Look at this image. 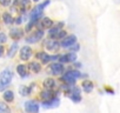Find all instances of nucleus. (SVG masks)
I'll return each mask as SVG.
<instances>
[{
	"mask_svg": "<svg viewBox=\"0 0 120 113\" xmlns=\"http://www.w3.org/2000/svg\"><path fill=\"white\" fill-rule=\"evenodd\" d=\"M67 58H68V63H74L77 60V54L74 52H71L67 54Z\"/></svg>",
	"mask_w": 120,
	"mask_h": 113,
	"instance_id": "nucleus-23",
	"label": "nucleus"
},
{
	"mask_svg": "<svg viewBox=\"0 0 120 113\" xmlns=\"http://www.w3.org/2000/svg\"><path fill=\"white\" fill-rule=\"evenodd\" d=\"M53 25H54V23L52 19H49L48 17H44V18H41V24L39 26H40V30H42V28H51Z\"/></svg>",
	"mask_w": 120,
	"mask_h": 113,
	"instance_id": "nucleus-10",
	"label": "nucleus"
},
{
	"mask_svg": "<svg viewBox=\"0 0 120 113\" xmlns=\"http://www.w3.org/2000/svg\"><path fill=\"white\" fill-rule=\"evenodd\" d=\"M82 90H84L86 93L92 92V90H93V83L90 81V80H85V81H82Z\"/></svg>",
	"mask_w": 120,
	"mask_h": 113,
	"instance_id": "nucleus-14",
	"label": "nucleus"
},
{
	"mask_svg": "<svg viewBox=\"0 0 120 113\" xmlns=\"http://www.w3.org/2000/svg\"><path fill=\"white\" fill-rule=\"evenodd\" d=\"M12 78H13V73L10 70H4L1 75H0V84H3L4 86L7 87L10 83L12 81Z\"/></svg>",
	"mask_w": 120,
	"mask_h": 113,
	"instance_id": "nucleus-1",
	"label": "nucleus"
},
{
	"mask_svg": "<svg viewBox=\"0 0 120 113\" xmlns=\"http://www.w3.org/2000/svg\"><path fill=\"white\" fill-rule=\"evenodd\" d=\"M3 53H4V47H3L1 45H0V56L3 55Z\"/></svg>",
	"mask_w": 120,
	"mask_h": 113,
	"instance_id": "nucleus-32",
	"label": "nucleus"
},
{
	"mask_svg": "<svg viewBox=\"0 0 120 113\" xmlns=\"http://www.w3.org/2000/svg\"><path fill=\"white\" fill-rule=\"evenodd\" d=\"M33 1H35V3H37V1H39V0H33Z\"/></svg>",
	"mask_w": 120,
	"mask_h": 113,
	"instance_id": "nucleus-35",
	"label": "nucleus"
},
{
	"mask_svg": "<svg viewBox=\"0 0 120 113\" xmlns=\"http://www.w3.org/2000/svg\"><path fill=\"white\" fill-rule=\"evenodd\" d=\"M7 41V35L5 33H0V44H5Z\"/></svg>",
	"mask_w": 120,
	"mask_h": 113,
	"instance_id": "nucleus-27",
	"label": "nucleus"
},
{
	"mask_svg": "<svg viewBox=\"0 0 120 113\" xmlns=\"http://www.w3.org/2000/svg\"><path fill=\"white\" fill-rule=\"evenodd\" d=\"M0 113H11V108L6 104L0 102Z\"/></svg>",
	"mask_w": 120,
	"mask_h": 113,
	"instance_id": "nucleus-21",
	"label": "nucleus"
},
{
	"mask_svg": "<svg viewBox=\"0 0 120 113\" xmlns=\"http://www.w3.org/2000/svg\"><path fill=\"white\" fill-rule=\"evenodd\" d=\"M20 4H21L22 7H27V6L30 5V0H21Z\"/></svg>",
	"mask_w": 120,
	"mask_h": 113,
	"instance_id": "nucleus-29",
	"label": "nucleus"
},
{
	"mask_svg": "<svg viewBox=\"0 0 120 113\" xmlns=\"http://www.w3.org/2000/svg\"><path fill=\"white\" fill-rule=\"evenodd\" d=\"M79 48H80V46H79V44H74L72 47H71V49H72V52L74 51V53L77 52V51H79Z\"/></svg>",
	"mask_w": 120,
	"mask_h": 113,
	"instance_id": "nucleus-30",
	"label": "nucleus"
},
{
	"mask_svg": "<svg viewBox=\"0 0 120 113\" xmlns=\"http://www.w3.org/2000/svg\"><path fill=\"white\" fill-rule=\"evenodd\" d=\"M5 88H6V86H4L3 84H0V91H4Z\"/></svg>",
	"mask_w": 120,
	"mask_h": 113,
	"instance_id": "nucleus-33",
	"label": "nucleus"
},
{
	"mask_svg": "<svg viewBox=\"0 0 120 113\" xmlns=\"http://www.w3.org/2000/svg\"><path fill=\"white\" fill-rule=\"evenodd\" d=\"M19 91H20V94H21V95H28V94L31 93L32 88H31V87H26V86H21Z\"/></svg>",
	"mask_w": 120,
	"mask_h": 113,
	"instance_id": "nucleus-22",
	"label": "nucleus"
},
{
	"mask_svg": "<svg viewBox=\"0 0 120 113\" xmlns=\"http://www.w3.org/2000/svg\"><path fill=\"white\" fill-rule=\"evenodd\" d=\"M37 58L40 59L42 64H47V63L51 60V55H48V54L45 53V52H38V53H37Z\"/></svg>",
	"mask_w": 120,
	"mask_h": 113,
	"instance_id": "nucleus-12",
	"label": "nucleus"
},
{
	"mask_svg": "<svg viewBox=\"0 0 120 113\" xmlns=\"http://www.w3.org/2000/svg\"><path fill=\"white\" fill-rule=\"evenodd\" d=\"M10 35H11V38H13V39H20V38H22L24 32H22L20 28H11Z\"/></svg>",
	"mask_w": 120,
	"mask_h": 113,
	"instance_id": "nucleus-11",
	"label": "nucleus"
},
{
	"mask_svg": "<svg viewBox=\"0 0 120 113\" xmlns=\"http://www.w3.org/2000/svg\"><path fill=\"white\" fill-rule=\"evenodd\" d=\"M44 46L46 47L47 51H51V52H56L60 48V44L54 39H47L44 42Z\"/></svg>",
	"mask_w": 120,
	"mask_h": 113,
	"instance_id": "nucleus-2",
	"label": "nucleus"
},
{
	"mask_svg": "<svg viewBox=\"0 0 120 113\" xmlns=\"http://www.w3.org/2000/svg\"><path fill=\"white\" fill-rule=\"evenodd\" d=\"M3 19H4V23L7 24V25H10V24H12V23L14 21L13 18H12V15H11L10 13H4V14H3Z\"/></svg>",
	"mask_w": 120,
	"mask_h": 113,
	"instance_id": "nucleus-19",
	"label": "nucleus"
},
{
	"mask_svg": "<svg viewBox=\"0 0 120 113\" xmlns=\"http://www.w3.org/2000/svg\"><path fill=\"white\" fill-rule=\"evenodd\" d=\"M75 67H77V68H80V67H81V64L77 63V64H75Z\"/></svg>",
	"mask_w": 120,
	"mask_h": 113,
	"instance_id": "nucleus-34",
	"label": "nucleus"
},
{
	"mask_svg": "<svg viewBox=\"0 0 120 113\" xmlns=\"http://www.w3.org/2000/svg\"><path fill=\"white\" fill-rule=\"evenodd\" d=\"M17 72L19 73V75L21 78H25L28 75V72H27V66L26 65H18L17 66Z\"/></svg>",
	"mask_w": 120,
	"mask_h": 113,
	"instance_id": "nucleus-13",
	"label": "nucleus"
},
{
	"mask_svg": "<svg viewBox=\"0 0 120 113\" xmlns=\"http://www.w3.org/2000/svg\"><path fill=\"white\" fill-rule=\"evenodd\" d=\"M59 61H60V64H64V63H68V58H67V54L60 55V56H59Z\"/></svg>",
	"mask_w": 120,
	"mask_h": 113,
	"instance_id": "nucleus-25",
	"label": "nucleus"
},
{
	"mask_svg": "<svg viewBox=\"0 0 120 113\" xmlns=\"http://www.w3.org/2000/svg\"><path fill=\"white\" fill-rule=\"evenodd\" d=\"M66 37H67V33H66L65 31H63V30H61V31H60V32L58 33V37H56V39H63V40H64Z\"/></svg>",
	"mask_w": 120,
	"mask_h": 113,
	"instance_id": "nucleus-26",
	"label": "nucleus"
},
{
	"mask_svg": "<svg viewBox=\"0 0 120 113\" xmlns=\"http://www.w3.org/2000/svg\"><path fill=\"white\" fill-rule=\"evenodd\" d=\"M32 48L28 46H25L20 49V59L21 60H28L31 56H32Z\"/></svg>",
	"mask_w": 120,
	"mask_h": 113,
	"instance_id": "nucleus-6",
	"label": "nucleus"
},
{
	"mask_svg": "<svg viewBox=\"0 0 120 113\" xmlns=\"http://www.w3.org/2000/svg\"><path fill=\"white\" fill-rule=\"evenodd\" d=\"M44 87L45 90H48V91H52L56 87V83L53 78H47L44 80Z\"/></svg>",
	"mask_w": 120,
	"mask_h": 113,
	"instance_id": "nucleus-9",
	"label": "nucleus"
},
{
	"mask_svg": "<svg viewBox=\"0 0 120 113\" xmlns=\"http://www.w3.org/2000/svg\"><path fill=\"white\" fill-rule=\"evenodd\" d=\"M30 68H31V71L32 72H34V73H39L40 71H41V66H40V64L39 63H31V65H30Z\"/></svg>",
	"mask_w": 120,
	"mask_h": 113,
	"instance_id": "nucleus-17",
	"label": "nucleus"
},
{
	"mask_svg": "<svg viewBox=\"0 0 120 113\" xmlns=\"http://www.w3.org/2000/svg\"><path fill=\"white\" fill-rule=\"evenodd\" d=\"M64 72V65L60 64V63H54L51 65V73L55 74V75H60L63 74Z\"/></svg>",
	"mask_w": 120,
	"mask_h": 113,
	"instance_id": "nucleus-7",
	"label": "nucleus"
},
{
	"mask_svg": "<svg viewBox=\"0 0 120 113\" xmlns=\"http://www.w3.org/2000/svg\"><path fill=\"white\" fill-rule=\"evenodd\" d=\"M4 100L7 102H12L14 100V93L12 91H5L4 92Z\"/></svg>",
	"mask_w": 120,
	"mask_h": 113,
	"instance_id": "nucleus-16",
	"label": "nucleus"
},
{
	"mask_svg": "<svg viewBox=\"0 0 120 113\" xmlns=\"http://www.w3.org/2000/svg\"><path fill=\"white\" fill-rule=\"evenodd\" d=\"M17 51H18V44H17V42H14V44L11 46V48H10V51H8L7 55L10 56V58H12V56L17 53Z\"/></svg>",
	"mask_w": 120,
	"mask_h": 113,
	"instance_id": "nucleus-18",
	"label": "nucleus"
},
{
	"mask_svg": "<svg viewBox=\"0 0 120 113\" xmlns=\"http://www.w3.org/2000/svg\"><path fill=\"white\" fill-rule=\"evenodd\" d=\"M42 37H44V31H42V30H38V31H35L32 35H30L28 38H26V41H27L28 44H35V42H38Z\"/></svg>",
	"mask_w": 120,
	"mask_h": 113,
	"instance_id": "nucleus-3",
	"label": "nucleus"
},
{
	"mask_svg": "<svg viewBox=\"0 0 120 113\" xmlns=\"http://www.w3.org/2000/svg\"><path fill=\"white\" fill-rule=\"evenodd\" d=\"M14 23H15L17 25H20V24L22 23V18H21V17H18V18H15V20H14Z\"/></svg>",
	"mask_w": 120,
	"mask_h": 113,
	"instance_id": "nucleus-31",
	"label": "nucleus"
},
{
	"mask_svg": "<svg viewBox=\"0 0 120 113\" xmlns=\"http://www.w3.org/2000/svg\"><path fill=\"white\" fill-rule=\"evenodd\" d=\"M71 99H72V101H74V102H80V101H81V95H80V94H72V95H71Z\"/></svg>",
	"mask_w": 120,
	"mask_h": 113,
	"instance_id": "nucleus-24",
	"label": "nucleus"
},
{
	"mask_svg": "<svg viewBox=\"0 0 120 113\" xmlns=\"http://www.w3.org/2000/svg\"><path fill=\"white\" fill-rule=\"evenodd\" d=\"M60 31H61V30H60L59 27H54V28H51L49 30V37L52 38V39H56V37H58V33L60 32Z\"/></svg>",
	"mask_w": 120,
	"mask_h": 113,
	"instance_id": "nucleus-20",
	"label": "nucleus"
},
{
	"mask_svg": "<svg viewBox=\"0 0 120 113\" xmlns=\"http://www.w3.org/2000/svg\"><path fill=\"white\" fill-rule=\"evenodd\" d=\"M52 94H53L52 91L45 90V91H42V92L40 93V97H41V99H44V101H46V100H51V99H53V95H52Z\"/></svg>",
	"mask_w": 120,
	"mask_h": 113,
	"instance_id": "nucleus-15",
	"label": "nucleus"
},
{
	"mask_svg": "<svg viewBox=\"0 0 120 113\" xmlns=\"http://www.w3.org/2000/svg\"><path fill=\"white\" fill-rule=\"evenodd\" d=\"M25 111L27 113H38L39 112V105L33 100L26 101L25 102Z\"/></svg>",
	"mask_w": 120,
	"mask_h": 113,
	"instance_id": "nucleus-5",
	"label": "nucleus"
},
{
	"mask_svg": "<svg viewBox=\"0 0 120 113\" xmlns=\"http://www.w3.org/2000/svg\"><path fill=\"white\" fill-rule=\"evenodd\" d=\"M74 44H77V37L75 35H68L61 41L60 46L64 47V48H71Z\"/></svg>",
	"mask_w": 120,
	"mask_h": 113,
	"instance_id": "nucleus-4",
	"label": "nucleus"
},
{
	"mask_svg": "<svg viewBox=\"0 0 120 113\" xmlns=\"http://www.w3.org/2000/svg\"><path fill=\"white\" fill-rule=\"evenodd\" d=\"M59 102L60 100L58 98H53L51 100H46L42 102V107L44 108H54V107H58L59 106Z\"/></svg>",
	"mask_w": 120,
	"mask_h": 113,
	"instance_id": "nucleus-8",
	"label": "nucleus"
},
{
	"mask_svg": "<svg viewBox=\"0 0 120 113\" xmlns=\"http://www.w3.org/2000/svg\"><path fill=\"white\" fill-rule=\"evenodd\" d=\"M12 3V0H0V5L3 6H10Z\"/></svg>",
	"mask_w": 120,
	"mask_h": 113,
	"instance_id": "nucleus-28",
	"label": "nucleus"
}]
</instances>
